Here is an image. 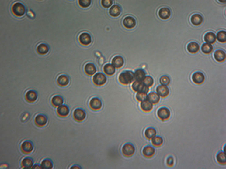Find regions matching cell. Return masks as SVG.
I'll use <instances>...</instances> for the list:
<instances>
[{
	"label": "cell",
	"instance_id": "cell-1",
	"mask_svg": "<svg viewBox=\"0 0 226 169\" xmlns=\"http://www.w3.org/2000/svg\"><path fill=\"white\" fill-rule=\"evenodd\" d=\"M133 80H134V73L131 71L123 72L119 75V81L123 85H129L133 83Z\"/></svg>",
	"mask_w": 226,
	"mask_h": 169
},
{
	"label": "cell",
	"instance_id": "cell-2",
	"mask_svg": "<svg viewBox=\"0 0 226 169\" xmlns=\"http://www.w3.org/2000/svg\"><path fill=\"white\" fill-rule=\"evenodd\" d=\"M12 12L15 16L21 17L26 13V8L22 3H14L12 7Z\"/></svg>",
	"mask_w": 226,
	"mask_h": 169
},
{
	"label": "cell",
	"instance_id": "cell-3",
	"mask_svg": "<svg viewBox=\"0 0 226 169\" xmlns=\"http://www.w3.org/2000/svg\"><path fill=\"white\" fill-rule=\"evenodd\" d=\"M132 89L136 92H141V93H146L149 92V87L143 85L142 82L140 81H135L132 83Z\"/></svg>",
	"mask_w": 226,
	"mask_h": 169
},
{
	"label": "cell",
	"instance_id": "cell-4",
	"mask_svg": "<svg viewBox=\"0 0 226 169\" xmlns=\"http://www.w3.org/2000/svg\"><path fill=\"white\" fill-rule=\"evenodd\" d=\"M136 151V148L134 147V145H132L131 143H126L123 145V147H122V152L125 157H131L134 155Z\"/></svg>",
	"mask_w": 226,
	"mask_h": 169
},
{
	"label": "cell",
	"instance_id": "cell-5",
	"mask_svg": "<svg viewBox=\"0 0 226 169\" xmlns=\"http://www.w3.org/2000/svg\"><path fill=\"white\" fill-rule=\"evenodd\" d=\"M92 82L97 86H103L106 82V77L104 73H95L92 77Z\"/></svg>",
	"mask_w": 226,
	"mask_h": 169
},
{
	"label": "cell",
	"instance_id": "cell-6",
	"mask_svg": "<svg viewBox=\"0 0 226 169\" xmlns=\"http://www.w3.org/2000/svg\"><path fill=\"white\" fill-rule=\"evenodd\" d=\"M158 117L161 119V120H167V119H169L170 117H171L170 109L166 108V107L159 108L158 111Z\"/></svg>",
	"mask_w": 226,
	"mask_h": 169
},
{
	"label": "cell",
	"instance_id": "cell-7",
	"mask_svg": "<svg viewBox=\"0 0 226 169\" xmlns=\"http://www.w3.org/2000/svg\"><path fill=\"white\" fill-rule=\"evenodd\" d=\"M74 118H75V120L77 122L83 121L86 118V112L83 110V109H80V108L75 109V110L74 111Z\"/></svg>",
	"mask_w": 226,
	"mask_h": 169
},
{
	"label": "cell",
	"instance_id": "cell-8",
	"mask_svg": "<svg viewBox=\"0 0 226 169\" xmlns=\"http://www.w3.org/2000/svg\"><path fill=\"white\" fill-rule=\"evenodd\" d=\"M35 125L38 127H43L47 124V117L45 115H37L34 119Z\"/></svg>",
	"mask_w": 226,
	"mask_h": 169
},
{
	"label": "cell",
	"instance_id": "cell-9",
	"mask_svg": "<svg viewBox=\"0 0 226 169\" xmlns=\"http://www.w3.org/2000/svg\"><path fill=\"white\" fill-rule=\"evenodd\" d=\"M123 25L125 28H128V29L134 28L136 26V20L132 16H126L123 19Z\"/></svg>",
	"mask_w": 226,
	"mask_h": 169
},
{
	"label": "cell",
	"instance_id": "cell-10",
	"mask_svg": "<svg viewBox=\"0 0 226 169\" xmlns=\"http://www.w3.org/2000/svg\"><path fill=\"white\" fill-rule=\"evenodd\" d=\"M78 39H79V42L83 45H89L92 43V37L90 34L88 33H81L79 35V38H78Z\"/></svg>",
	"mask_w": 226,
	"mask_h": 169
},
{
	"label": "cell",
	"instance_id": "cell-11",
	"mask_svg": "<svg viewBox=\"0 0 226 169\" xmlns=\"http://www.w3.org/2000/svg\"><path fill=\"white\" fill-rule=\"evenodd\" d=\"M21 150L23 153L25 154H28L31 153L33 150V144L30 141H25L22 145H21Z\"/></svg>",
	"mask_w": 226,
	"mask_h": 169
},
{
	"label": "cell",
	"instance_id": "cell-12",
	"mask_svg": "<svg viewBox=\"0 0 226 169\" xmlns=\"http://www.w3.org/2000/svg\"><path fill=\"white\" fill-rule=\"evenodd\" d=\"M90 106L94 111L100 110L101 107H102V102L99 98H92L90 102Z\"/></svg>",
	"mask_w": 226,
	"mask_h": 169
},
{
	"label": "cell",
	"instance_id": "cell-13",
	"mask_svg": "<svg viewBox=\"0 0 226 169\" xmlns=\"http://www.w3.org/2000/svg\"><path fill=\"white\" fill-rule=\"evenodd\" d=\"M37 98H38V94L34 90H28L25 95V99L27 103H34L37 100Z\"/></svg>",
	"mask_w": 226,
	"mask_h": 169
},
{
	"label": "cell",
	"instance_id": "cell-14",
	"mask_svg": "<svg viewBox=\"0 0 226 169\" xmlns=\"http://www.w3.org/2000/svg\"><path fill=\"white\" fill-rule=\"evenodd\" d=\"M156 93H158L160 97H167L170 93V89L167 86H158L156 87Z\"/></svg>",
	"mask_w": 226,
	"mask_h": 169
},
{
	"label": "cell",
	"instance_id": "cell-15",
	"mask_svg": "<svg viewBox=\"0 0 226 169\" xmlns=\"http://www.w3.org/2000/svg\"><path fill=\"white\" fill-rule=\"evenodd\" d=\"M192 81H193V83L197 84V85L203 84V81H204V75H203V73H193V75H192Z\"/></svg>",
	"mask_w": 226,
	"mask_h": 169
},
{
	"label": "cell",
	"instance_id": "cell-16",
	"mask_svg": "<svg viewBox=\"0 0 226 169\" xmlns=\"http://www.w3.org/2000/svg\"><path fill=\"white\" fill-rule=\"evenodd\" d=\"M147 100H148L150 103H158L160 101V96L156 93V92H151L149 94H147Z\"/></svg>",
	"mask_w": 226,
	"mask_h": 169
},
{
	"label": "cell",
	"instance_id": "cell-17",
	"mask_svg": "<svg viewBox=\"0 0 226 169\" xmlns=\"http://www.w3.org/2000/svg\"><path fill=\"white\" fill-rule=\"evenodd\" d=\"M111 64L115 67V68H122L124 64V60L123 58L120 56H117L115 57L112 58V61H111Z\"/></svg>",
	"mask_w": 226,
	"mask_h": 169
},
{
	"label": "cell",
	"instance_id": "cell-18",
	"mask_svg": "<svg viewBox=\"0 0 226 169\" xmlns=\"http://www.w3.org/2000/svg\"><path fill=\"white\" fill-rule=\"evenodd\" d=\"M145 76H146V73H145V72L143 71V69H137V71L135 72V73H134V79H135V81L142 82V81H143V79L145 78Z\"/></svg>",
	"mask_w": 226,
	"mask_h": 169
},
{
	"label": "cell",
	"instance_id": "cell-19",
	"mask_svg": "<svg viewBox=\"0 0 226 169\" xmlns=\"http://www.w3.org/2000/svg\"><path fill=\"white\" fill-rule=\"evenodd\" d=\"M142 154L146 158H152L155 155V148L151 146H147L142 150Z\"/></svg>",
	"mask_w": 226,
	"mask_h": 169
},
{
	"label": "cell",
	"instance_id": "cell-20",
	"mask_svg": "<svg viewBox=\"0 0 226 169\" xmlns=\"http://www.w3.org/2000/svg\"><path fill=\"white\" fill-rule=\"evenodd\" d=\"M84 71L88 75H93L96 73V67L92 63H88L84 67Z\"/></svg>",
	"mask_w": 226,
	"mask_h": 169
},
{
	"label": "cell",
	"instance_id": "cell-21",
	"mask_svg": "<svg viewBox=\"0 0 226 169\" xmlns=\"http://www.w3.org/2000/svg\"><path fill=\"white\" fill-rule=\"evenodd\" d=\"M122 12V8L119 5H113L110 7V14L112 16V17H117L119 16Z\"/></svg>",
	"mask_w": 226,
	"mask_h": 169
},
{
	"label": "cell",
	"instance_id": "cell-22",
	"mask_svg": "<svg viewBox=\"0 0 226 169\" xmlns=\"http://www.w3.org/2000/svg\"><path fill=\"white\" fill-rule=\"evenodd\" d=\"M158 15L163 20L169 19L170 16H171V11L168 8H161L159 9V12H158Z\"/></svg>",
	"mask_w": 226,
	"mask_h": 169
},
{
	"label": "cell",
	"instance_id": "cell-23",
	"mask_svg": "<svg viewBox=\"0 0 226 169\" xmlns=\"http://www.w3.org/2000/svg\"><path fill=\"white\" fill-rule=\"evenodd\" d=\"M225 57H226V54L223 50H217L214 53V58L219 62L224 61Z\"/></svg>",
	"mask_w": 226,
	"mask_h": 169
},
{
	"label": "cell",
	"instance_id": "cell-24",
	"mask_svg": "<svg viewBox=\"0 0 226 169\" xmlns=\"http://www.w3.org/2000/svg\"><path fill=\"white\" fill-rule=\"evenodd\" d=\"M203 16L200 14H193L190 18V22L194 25H199L203 23Z\"/></svg>",
	"mask_w": 226,
	"mask_h": 169
},
{
	"label": "cell",
	"instance_id": "cell-25",
	"mask_svg": "<svg viewBox=\"0 0 226 169\" xmlns=\"http://www.w3.org/2000/svg\"><path fill=\"white\" fill-rule=\"evenodd\" d=\"M203 39H204V41H205L206 43L212 44V43H214L216 42V35L213 32H207L204 35Z\"/></svg>",
	"mask_w": 226,
	"mask_h": 169
},
{
	"label": "cell",
	"instance_id": "cell-26",
	"mask_svg": "<svg viewBox=\"0 0 226 169\" xmlns=\"http://www.w3.org/2000/svg\"><path fill=\"white\" fill-rule=\"evenodd\" d=\"M141 108L142 109L144 112H149L153 109V103H150L148 100L141 102Z\"/></svg>",
	"mask_w": 226,
	"mask_h": 169
},
{
	"label": "cell",
	"instance_id": "cell-27",
	"mask_svg": "<svg viewBox=\"0 0 226 169\" xmlns=\"http://www.w3.org/2000/svg\"><path fill=\"white\" fill-rule=\"evenodd\" d=\"M57 112L60 117H66L69 115V108L66 105H61L57 107Z\"/></svg>",
	"mask_w": 226,
	"mask_h": 169
},
{
	"label": "cell",
	"instance_id": "cell-28",
	"mask_svg": "<svg viewBox=\"0 0 226 169\" xmlns=\"http://www.w3.org/2000/svg\"><path fill=\"white\" fill-rule=\"evenodd\" d=\"M69 82H70V79H69V77L67 75H61L57 78V84L61 86H67L69 84Z\"/></svg>",
	"mask_w": 226,
	"mask_h": 169
},
{
	"label": "cell",
	"instance_id": "cell-29",
	"mask_svg": "<svg viewBox=\"0 0 226 169\" xmlns=\"http://www.w3.org/2000/svg\"><path fill=\"white\" fill-rule=\"evenodd\" d=\"M186 48H188V51L191 54H194V53H197L199 51V44L197 42H190L188 44V46H186Z\"/></svg>",
	"mask_w": 226,
	"mask_h": 169
},
{
	"label": "cell",
	"instance_id": "cell-30",
	"mask_svg": "<svg viewBox=\"0 0 226 169\" xmlns=\"http://www.w3.org/2000/svg\"><path fill=\"white\" fill-rule=\"evenodd\" d=\"M103 71L107 75H112V74L115 73V67L112 64H106L104 66Z\"/></svg>",
	"mask_w": 226,
	"mask_h": 169
},
{
	"label": "cell",
	"instance_id": "cell-31",
	"mask_svg": "<svg viewBox=\"0 0 226 169\" xmlns=\"http://www.w3.org/2000/svg\"><path fill=\"white\" fill-rule=\"evenodd\" d=\"M48 51H49V46L45 43H41L37 47V52L41 55H45L48 53Z\"/></svg>",
	"mask_w": 226,
	"mask_h": 169
},
{
	"label": "cell",
	"instance_id": "cell-32",
	"mask_svg": "<svg viewBox=\"0 0 226 169\" xmlns=\"http://www.w3.org/2000/svg\"><path fill=\"white\" fill-rule=\"evenodd\" d=\"M52 104L54 106H56V107H58V106L62 105L63 104V98L61 97V96H58V95L54 96L52 98Z\"/></svg>",
	"mask_w": 226,
	"mask_h": 169
},
{
	"label": "cell",
	"instance_id": "cell-33",
	"mask_svg": "<svg viewBox=\"0 0 226 169\" xmlns=\"http://www.w3.org/2000/svg\"><path fill=\"white\" fill-rule=\"evenodd\" d=\"M22 167L23 168H32L33 166V159L31 158H26L22 161V164H21Z\"/></svg>",
	"mask_w": 226,
	"mask_h": 169
},
{
	"label": "cell",
	"instance_id": "cell-34",
	"mask_svg": "<svg viewBox=\"0 0 226 169\" xmlns=\"http://www.w3.org/2000/svg\"><path fill=\"white\" fill-rule=\"evenodd\" d=\"M144 134H145L146 138H148V139H150V140H151L153 137H155L156 135V131L155 130L154 128H147L145 130Z\"/></svg>",
	"mask_w": 226,
	"mask_h": 169
},
{
	"label": "cell",
	"instance_id": "cell-35",
	"mask_svg": "<svg viewBox=\"0 0 226 169\" xmlns=\"http://www.w3.org/2000/svg\"><path fill=\"white\" fill-rule=\"evenodd\" d=\"M152 144L155 146V147H161V145L163 144V139H162V137H160V136H155V137H153L152 139Z\"/></svg>",
	"mask_w": 226,
	"mask_h": 169
},
{
	"label": "cell",
	"instance_id": "cell-36",
	"mask_svg": "<svg viewBox=\"0 0 226 169\" xmlns=\"http://www.w3.org/2000/svg\"><path fill=\"white\" fill-rule=\"evenodd\" d=\"M201 49H202L203 53H204V54H210V53L213 51V47H212V45H211V44H208V43H204V44H203L202 47H201Z\"/></svg>",
	"mask_w": 226,
	"mask_h": 169
},
{
	"label": "cell",
	"instance_id": "cell-37",
	"mask_svg": "<svg viewBox=\"0 0 226 169\" xmlns=\"http://www.w3.org/2000/svg\"><path fill=\"white\" fill-rule=\"evenodd\" d=\"M142 83H143L144 86L150 87V86H152L154 85V78L151 77V76H145V78L143 79Z\"/></svg>",
	"mask_w": 226,
	"mask_h": 169
},
{
	"label": "cell",
	"instance_id": "cell-38",
	"mask_svg": "<svg viewBox=\"0 0 226 169\" xmlns=\"http://www.w3.org/2000/svg\"><path fill=\"white\" fill-rule=\"evenodd\" d=\"M41 166H42V168H44V169H51V168H53V163L51 162V160L46 159V160H43L42 162Z\"/></svg>",
	"mask_w": 226,
	"mask_h": 169
},
{
	"label": "cell",
	"instance_id": "cell-39",
	"mask_svg": "<svg viewBox=\"0 0 226 169\" xmlns=\"http://www.w3.org/2000/svg\"><path fill=\"white\" fill-rule=\"evenodd\" d=\"M216 39H218V41L220 42H221V43H224L226 42V33H225V31H220L217 34Z\"/></svg>",
	"mask_w": 226,
	"mask_h": 169
},
{
	"label": "cell",
	"instance_id": "cell-40",
	"mask_svg": "<svg viewBox=\"0 0 226 169\" xmlns=\"http://www.w3.org/2000/svg\"><path fill=\"white\" fill-rule=\"evenodd\" d=\"M217 161H218L219 164H221L222 165H224L226 164V159H225V155H224V152L223 151L220 152L217 155Z\"/></svg>",
	"mask_w": 226,
	"mask_h": 169
},
{
	"label": "cell",
	"instance_id": "cell-41",
	"mask_svg": "<svg viewBox=\"0 0 226 169\" xmlns=\"http://www.w3.org/2000/svg\"><path fill=\"white\" fill-rule=\"evenodd\" d=\"M159 82H160V84H161L162 86H168V85L170 84V82H171L170 77H169V76H167V75H163V76L160 77Z\"/></svg>",
	"mask_w": 226,
	"mask_h": 169
},
{
	"label": "cell",
	"instance_id": "cell-42",
	"mask_svg": "<svg viewBox=\"0 0 226 169\" xmlns=\"http://www.w3.org/2000/svg\"><path fill=\"white\" fill-rule=\"evenodd\" d=\"M136 98H137V101L143 102V101L147 100V94L146 93H141V92H137V95H136Z\"/></svg>",
	"mask_w": 226,
	"mask_h": 169
},
{
	"label": "cell",
	"instance_id": "cell-43",
	"mask_svg": "<svg viewBox=\"0 0 226 169\" xmlns=\"http://www.w3.org/2000/svg\"><path fill=\"white\" fill-rule=\"evenodd\" d=\"M78 4H79L82 8H88L92 4V1L91 0H79V1H78Z\"/></svg>",
	"mask_w": 226,
	"mask_h": 169
},
{
	"label": "cell",
	"instance_id": "cell-44",
	"mask_svg": "<svg viewBox=\"0 0 226 169\" xmlns=\"http://www.w3.org/2000/svg\"><path fill=\"white\" fill-rule=\"evenodd\" d=\"M101 4H102V6L104 8H110V6H112L113 1H112V0H102Z\"/></svg>",
	"mask_w": 226,
	"mask_h": 169
},
{
	"label": "cell",
	"instance_id": "cell-45",
	"mask_svg": "<svg viewBox=\"0 0 226 169\" xmlns=\"http://www.w3.org/2000/svg\"><path fill=\"white\" fill-rule=\"evenodd\" d=\"M174 164V159L173 157H169L168 159H167V164H168L169 166H172Z\"/></svg>",
	"mask_w": 226,
	"mask_h": 169
},
{
	"label": "cell",
	"instance_id": "cell-46",
	"mask_svg": "<svg viewBox=\"0 0 226 169\" xmlns=\"http://www.w3.org/2000/svg\"><path fill=\"white\" fill-rule=\"evenodd\" d=\"M32 168H42V167H40V166H39V165H34Z\"/></svg>",
	"mask_w": 226,
	"mask_h": 169
},
{
	"label": "cell",
	"instance_id": "cell-47",
	"mask_svg": "<svg viewBox=\"0 0 226 169\" xmlns=\"http://www.w3.org/2000/svg\"><path fill=\"white\" fill-rule=\"evenodd\" d=\"M72 168H79V166H73Z\"/></svg>",
	"mask_w": 226,
	"mask_h": 169
}]
</instances>
